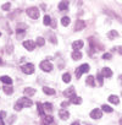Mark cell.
<instances>
[{"mask_svg": "<svg viewBox=\"0 0 122 125\" xmlns=\"http://www.w3.org/2000/svg\"><path fill=\"white\" fill-rule=\"evenodd\" d=\"M37 107H38V113H39L40 115H44V108H43V105H42L40 103H38Z\"/></svg>", "mask_w": 122, "mask_h": 125, "instance_id": "f546056e", "label": "cell"}, {"mask_svg": "<svg viewBox=\"0 0 122 125\" xmlns=\"http://www.w3.org/2000/svg\"><path fill=\"white\" fill-rule=\"evenodd\" d=\"M0 36H1V33H0Z\"/></svg>", "mask_w": 122, "mask_h": 125, "instance_id": "f6af8a7d", "label": "cell"}, {"mask_svg": "<svg viewBox=\"0 0 122 125\" xmlns=\"http://www.w3.org/2000/svg\"><path fill=\"white\" fill-rule=\"evenodd\" d=\"M100 74H101V76L103 77H111L112 76V70L110 69V68H103V70L100 71Z\"/></svg>", "mask_w": 122, "mask_h": 125, "instance_id": "ba28073f", "label": "cell"}, {"mask_svg": "<svg viewBox=\"0 0 122 125\" xmlns=\"http://www.w3.org/2000/svg\"><path fill=\"white\" fill-rule=\"evenodd\" d=\"M59 9L60 10H67L69 9V1H60L59 3Z\"/></svg>", "mask_w": 122, "mask_h": 125, "instance_id": "d6986e66", "label": "cell"}, {"mask_svg": "<svg viewBox=\"0 0 122 125\" xmlns=\"http://www.w3.org/2000/svg\"><path fill=\"white\" fill-rule=\"evenodd\" d=\"M52 120H54V118H52L51 115H45V116H44V121H43V123H45V124H48V125H49L50 123H52Z\"/></svg>", "mask_w": 122, "mask_h": 125, "instance_id": "d4e9b609", "label": "cell"}, {"mask_svg": "<svg viewBox=\"0 0 122 125\" xmlns=\"http://www.w3.org/2000/svg\"><path fill=\"white\" fill-rule=\"evenodd\" d=\"M59 116L61 118V120H67L70 118V113L67 110H60L59 112Z\"/></svg>", "mask_w": 122, "mask_h": 125, "instance_id": "9c48e42d", "label": "cell"}, {"mask_svg": "<svg viewBox=\"0 0 122 125\" xmlns=\"http://www.w3.org/2000/svg\"><path fill=\"white\" fill-rule=\"evenodd\" d=\"M115 50H117V53L118 54H122V45H120V47H116V48H113Z\"/></svg>", "mask_w": 122, "mask_h": 125, "instance_id": "d590c367", "label": "cell"}, {"mask_svg": "<svg viewBox=\"0 0 122 125\" xmlns=\"http://www.w3.org/2000/svg\"><path fill=\"white\" fill-rule=\"evenodd\" d=\"M101 116H103V112L100 109H98V108H95V109H93L90 112V118L92 119H100Z\"/></svg>", "mask_w": 122, "mask_h": 125, "instance_id": "5b68a950", "label": "cell"}, {"mask_svg": "<svg viewBox=\"0 0 122 125\" xmlns=\"http://www.w3.org/2000/svg\"><path fill=\"white\" fill-rule=\"evenodd\" d=\"M22 37H25V31L17 30V38H18V39H21Z\"/></svg>", "mask_w": 122, "mask_h": 125, "instance_id": "1f68e13d", "label": "cell"}, {"mask_svg": "<svg viewBox=\"0 0 122 125\" xmlns=\"http://www.w3.org/2000/svg\"><path fill=\"white\" fill-rule=\"evenodd\" d=\"M86 27V23H84V21H77L76 22V26H75V31L77 32V31H81V30H83Z\"/></svg>", "mask_w": 122, "mask_h": 125, "instance_id": "8fae6325", "label": "cell"}, {"mask_svg": "<svg viewBox=\"0 0 122 125\" xmlns=\"http://www.w3.org/2000/svg\"><path fill=\"white\" fill-rule=\"evenodd\" d=\"M43 22H44V25H45V26H49V25H50V22H51V19H50V16H49V15H45V16H44V20H43Z\"/></svg>", "mask_w": 122, "mask_h": 125, "instance_id": "4316f807", "label": "cell"}, {"mask_svg": "<svg viewBox=\"0 0 122 125\" xmlns=\"http://www.w3.org/2000/svg\"><path fill=\"white\" fill-rule=\"evenodd\" d=\"M0 125H5V123H4L3 118H0Z\"/></svg>", "mask_w": 122, "mask_h": 125, "instance_id": "f35d334b", "label": "cell"}, {"mask_svg": "<svg viewBox=\"0 0 122 125\" xmlns=\"http://www.w3.org/2000/svg\"><path fill=\"white\" fill-rule=\"evenodd\" d=\"M117 36H118V32L115 31V30H113V31H110V32L107 33V37H109L110 39H113V38H116Z\"/></svg>", "mask_w": 122, "mask_h": 125, "instance_id": "44dd1931", "label": "cell"}, {"mask_svg": "<svg viewBox=\"0 0 122 125\" xmlns=\"http://www.w3.org/2000/svg\"><path fill=\"white\" fill-rule=\"evenodd\" d=\"M49 38H50V41H52V43H54V44H56V43H57V41H56V38H55V36H54V34H49Z\"/></svg>", "mask_w": 122, "mask_h": 125, "instance_id": "836d02e7", "label": "cell"}, {"mask_svg": "<svg viewBox=\"0 0 122 125\" xmlns=\"http://www.w3.org/2000/svg\"><path fill=\"white\" fill-rule=\"evenodd\" d=\"M77 70H78L81 74L88 73V71H89V65H88V64H83V65H81L79 68H77Z\"/></svg>", "mask_w": 122, "mask_h": 125, "instance_id": "4fadbf2b", "label": "cell"}, {"mask_svg": "<svg viewBox=\"0 0 122 125\" xmlns=\"http://www.w3.org/2000/svg\"><path fill=\"white\" fill-rule=\"evenodd\" d=\"M27 15L31 17V19H33V20H35V19H38L39 17V10L37 9V8H34V6H32V8H28L27 9Z\"/></svg>", "mask_w": 122, "mask_h": 125, "instance_id": "3957f363", "label": "cell"}, {"mask_svg": "<svg viewBox=\"0 0 122 125\" xmlns=\"http://www.w3.org/2000/svg\"><path fill=\"white\" fill-rule=\"evenodd\" d=\"M61 23H62L64 26H69V23H70V19H69L67 16L62 17V19H61Z\"/></svg>", "mask_w": 122, "mask_h": 125, "instance_id": "83f0119b", "label": "cell"}, {"mask_svg": "<svg viewBox=\"0 0 122 125\" xmlns=\"http://www.w3.org/2000/svg\"><path fill=\"white\" fill-rule=\"evenodd\" d=\"M101 110H104V112H106V113H111L113 109H112L110 105H107V104H104V105L101 107Z\"/></svg>", "mask_w": 122, "mask_h": 125, "instance_id": "484cf974", "label": "cell"}, {"mask_svg": "<svg viewBox=\"0 0 122 125\" xmlns=\"http://www.w3.org/2000/svg\"><path fill=\"white\" fill-rule=\"evenodd\" d=\"M109 102H110V103H112V104H118V103H120V98H118L117 96L111 94V96L109 97Z\"/></svg>", "mask_w": 122, "mask_h": 125, "instance_id": "e0dca14e", "label": "cell"}, {"mask_svg": "<svg viewBox=\"0 0 122 125\" xmlns=\"http://www.w3.org/2000/svg\"><path fill=\"white\" fill-rule=\"evenodd\" d=\"M35 44H37V45H39V47H43V45L45 44L44 38H43V37H38V38H37V41H35Z\"/></svg>", "mask_w": 122, "mask_h": 125, "instance_id": "603a6c76", "label": "cell"}, {"mask_svg": "<svg viewBox=\"0 0 122 125\" xmlns=\"http://www.w3.org/2000/svg\"><path fill=\"white\" fill-rule=\"evenodd\" d=\"M71 125H81V124H79V123H78V121H75V123H72V124H71Z\"/></svg>", "mask_w": 122, "mask_h": 125, "instance_id": "60d3db41", "label": "cell"}, {"mask_svg": "<svg viewBox=\"0 0 122 125\" xmlns=\"http://www.w3.org/2000/svg\"><path fill=\"white\" fill-rule=\"evenodd\" d=\"M83 45H84V43H83V41H81V39L75 41V42L72 43V48H73V50H75V52L81 50V48H83Z\"/></svg>", "mask_w": 122, "mask_h": 125, "instance_id": "52a82bcc", "label": "cell"}, {"mask_svg": "<svg viewBox=\"0 0 122 125\" xmlns=\"http://www.w3.org/2000/svg\"><path fill=\"white\" fill-rule=\"evenodd\" d=\"M70 102L73 103V104H81L82 103V98L81 97H77V96H73L70 98Z\"/></svg>", "mask_w": 122, "mask_h": 125, "instance_id": "2e32d148", "label": "cell"}, {"mask_svg": "<svg viewBox=\"0 0 122 125\" xmlns=\"http://www.w3.org/2000/svg\"><path fill=\"white\" fill-rule=\"evenodd\" d=\"M32 104H33V102L28 97H22L15 104V110H21L22 108H29V107H32Z\"/></svg>", "mask_w": 122, "mask_h": 125, "instance_id": "6da1fadb", "label": "cell"}, {"mask_svg": "<svg viewBox=\"0 0 122 125\" xmlns=\"http://www.w3.org/2000/svg\"><path fill=\"white\" fill-rule=\"evenodd\" d=\"M0 65H3V60L1 59H0Z\"/></svg>", "mask_w": 122, "mask_h": 125, "instance_id": "b9f144b4", "label": "cell"}, {"mask_svg": "<svg viewBox=\"0 0 122 125\" xmlns=\"http://www.w3.org/2000/svg\"><path fill=\"white\" fill-rule=\"evenodd\" d=\"M72 59L73 60H81V58H82V53L81 52H72Z\"/></svg>", "mask_w": 122, "mask_h": 125, "instance_id": "ffe728a7", "label": "cell"}, {"mask_svg": "<svg viewBox=\"0 0 122 125\" xmlns=\"http://www.w3.org/2000/svg\"><path fill=\"white\" fill-rule=\"evenodd\" d=\"M22 71H23L25 74H27V75H31V74L34 73V65L31 64V62H28V64H25V65L22 66Z\"/></svg>", "mask_w": 122, "mask_h": 125, "instance_id": "277c9868", "label": "cell"}, {"mask_svg": "<svg viewBox=\"0 0 122 125\" xmlns=\"http://www.w3.org/2000/svg\"><path fill=\"white\" fill-rule=\"evenodd\" d=\"M0 81H1L3 83H5L6 86L12 85V79L9 77V76H1V77H0Z\"/></svg>", "mask_w": 122, "mask_h": 125, "instance_id": "30bf717a", "label": "cell"}, {"mask_svg": "<svg viewBox=\"0 0 122 125\" xmlns=\"http://www.w3.org/2000/svg\"><path fill=\"white\" fill-rule=\"evenodd\" d=\"M40 125H48V124H45V123H42V124H40Z\"/></svg>", "mask_w": 122, "mask_h": 125, "instance_id": "7bdbcfd3", "label": "cell"}, {"mask_svg": "<svg viewBox=\"0 0 122 125\" xmlns=\"http://www.w3.org/2000/svg\"><path fill=\"white\" fill-rule=\"evenodd\" d=\"M64 94H65L66 97H70V98H71V97H73V96H75V87H73V86H71L70 88H67V90L64 92Z\"/></svg>", "mask_w": 122, "mask_h": 125, "instance_id": "7c38bea8", "label": "cell"}, {"mask_svg": "<svg viewBox=\"0 0 122 125\" xmlns=\"http://www.w3.org/2000/svg\"><path fill=\"white\" fill-rule=\"evenodd\" d=\"M11 6V3H6L5 5H3V10H9Z\"/></svg>", "mask_w": 122, "mask_h": 125, "instance_id": "e575fe53", "label": "cell"}, {"mask_svg": "<svg viewBox=\"0 0 122 125\" xmlns=\"http://www.w3.org/2000/svg\"><path fill=\"white\" fill-rule=\"evenodd\" d=\"M35 42H33V41H25L23 42V47L27 49V50H29V52H32L34 48H35Z\"/></svg>", "mask_w": 122, "mask_h": 125, "instance_id": "8992f818", "label": "cell"}, {"mask_svg": "<svg viewBox=\"0 0 122 125\" xmlns=\"http://www.w3.org/2000/svg\"><path fill=\"white\" fill-rule=\"evenodd\" d=\"M43 108H44L46 112H51V109H52V105H51V103H44Z\"/></svg>", "mask_w": 122, "mask_h": 125, "instance_id": "f1b7e54d", "label": "cell"}, {"mask_svg": "<svg viewBox=\"0 0 122 125\" xmlns=\"http://www.w3.org/2000/svg\"><path fill=\"white\" fill-rule=\"evenodd\" d=\"M43 91H44V93L48 94V96H52V94H55V91H54L52 88L48 87V86H44V87H43Z\"/></svg>", "mask_w": 122, "mask_h": 125, "instance_id": "9a60e30c", "label": "cell"}, {"mask_svg": "<svg viewBox=\"0 0 122 125\" xmlns=\"http://www.w3.org/2000/svg\"><path fill=\"white\" fill-rule=\"evenodd\" d=\"M40 69L43 70V71H45V73H50V71H52V64L50 61H48V60H43L42 62H40Z\"/></svg>", "mask_w": 122, "mask_h": 125, "instance_id": "7a4b0ae2", "label": "cell"}, {"mask_svg": "<svg viewBox=\"0 0 122 125\" xmlns=\"http://www.w3.org/2000/svg\"><path fill=\"white\" fill-rule=\"evenodd\" d=\"M3 91H4L6 94H11V93L14 92V90H12L11 86H4V87H3Z\"/></svg>", "mask_w": 122, "mask_h": 125, "instance_id": "cb8c5ba5", "label": "cell"}, {"mask_svg": "<svg viewBox=\"0 0 122 125\" xmlns=\"http://www.w3.org/2000/svg\"><path fill=\"white\" fill-rule=\"evenodd\" d=\"M118 81H120V83L122 85V75H120V76H118Z\"/></svg>", "mask_w": 122, "mask_h": 125, "instance_id": "ab89813d", "label": "cell"}, {"mask_svg": "<svg viewBox=\"0 0 122 125\" xmlns=\"http://www.w3.org/2000/svg\"><path fill=\"white\" fill-rule=\"evenodd\" d=\"M111 58H112V55H111L110 53H105V54H103V59H105V60L111 59Z\"/></svg>", "mask_w": 122, "mask_h": 125, "instance_id": "d6a6232c", "label": "cell"}, {"mask_svg": "<svg viewBox=\"0 0 122 125\" xmlns=\"http://www.w3.org/2000/svg\"><path fill=\"white\" fill-rule=\"evenodd\" d=\"M5 115H6V113H5V112H0V118H4Z\"/></svg>", "mask_w": 122, "mask_h": 125, "instance_id": "74e56055", "label": "cell"}, {"mask_svg": "<svg viewBox=\"0 0 122 125\" xmlns=\"http://www.w3.org/2000/svg\"><path fill=\"white\" fill-rule=\"evenodd\" d=\"M87 85L88 86H92V87H94L95 86V79H94V76H88L87 77Z\"/></svg>", "mask_w": 122, "mask_h": 125, "instance_id": "ac0fdd59", "label": "cell"}, {"mask_svg": "<svg viewBox=\"0 0 122 125\" xmlns=\"http://www.w3.org/2000/svg\"><path fill=\"white\" fill-rule=\"evenodd\" d=\"M96 79H98V82H99V85L100 86H103V76H101V74L100 73H98V75H96Z\"/></svg>", "mask_w": 122, "mask_h": 125, "instance_id": "4dcf8cb0", "label": "cell"}, {"mask_svg": "<svg viewBox=\"0 0 122 125\" xmlns=\"http://www.w3.org/2000/svg\"><path fill=\"white\" fill-rule=\"evenodd\" d=\"M70 103H71L70 101H66V102H62V103H61V107H67V105H69Z\"/></svg>", "mask_w": 122, "mask_h": 125, "instance_id": "8d00e7d4", "label": "cell"}, {"mask_svg": "<svg viewBox=\"0 0 122 125\" xmlns=\"http://www.w3.org/2000/svg\"><path fill=\"white\" fill-rule=\"evenodd\" d=\"M62 81L66 82V83H69V82L71 81V75H70L69 73H65V74L62 75Z\"/></svg>", "mask_w": 122, "mask_h": 125, "instance_id": "7402d4cb", "label": "cell"}, {"mask_svg": "<svg viewBox=\"0 0 122 125\" xmlns=\"http://www.w3.org/2000/svg\"><path fill=\"white\" fill-rule=\"evenodd\" d=\"M121 124H122V119H121Z\"/></svg>", "mask_w": 122, "mask_h": 125, "instance_id": "ee69618b", "label": "cell"}, {"mask_svg": "<svg viewBox=\"0 0 122 125\" xmlns=\"http://www.w3.org/2000/svg\"><path fill=\"white\" fill-rule=\"evenodd\" d=\"M34 93H35V90L34 88H32V87H26L25 88V94L27 97H32Z\"/></svg>", "mask_w": 122, "mask_h": 125, "instance_id": "5bb4252c", "label": "cell"}]
</instances>
